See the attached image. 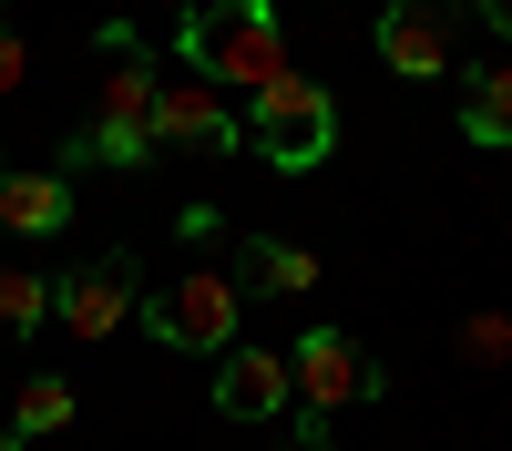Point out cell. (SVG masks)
Here are the masks:
<instances>
[{
	"instance_id": "6da1fadb",
	"label": "cell",
	"mask_w": 512,
	"mask_h": 451,
	"mask_svg": "<svg viewBox=\"0 0 512 451\" xmlns=\"http://www.w3.org/2000/svg\"><path fill=\"white\" fill-rule=\"evenodd\" d=\"M175 52H185V72L195 82H216V93H267L277 72H297L287 62V21L267 11V0H195L185 11V31H175Z\"/></svg>"
},
{
	"instance_id": "7a4b0ae2",
	"label": "cell",
	"mask_w": 512,
	"mask_h": 451,
	"mask_svg": "<svg viewBox=\"0 0 512 451\" xmlns=\"http://www.w3.org/2000/svg\"><path fill=\"white\" fill-rule=\"evenodd\" d=\"M338 144V93L318 72H277L267 93L246 103V154H267L277 175H318Z\"/></svg>"
},
{
	"instance_id": "3957f363",
	"label": "cell",
	"mask_w": 512,
	"mask_h": 451,
	"mask_svg": "<svg viewBox=\"0 0 512 451\" xmlns=\"http://www.w3.org/2000/svg\"><path fill=\"white\" fill-rule=\"evenodd\" d=\"M287 380H297V410H318V421H338V410L379 400V359L349 339V328H308V339L287 349Z\"/></svg>"
},
{
	"instance_id": "277c9868",
	"label": "cell",
	"mask_w": 512,
	"mask_h": 451,
	"mask_svg": "<svg viewBox=\"0 0 512 451\" xmlns=\"http://www.w3.org/2000/svg\"><path fill=\"white\" fill-rule=\"evenodd\" d=\"M236 277H216V267H185L175 287H164V298H144V328H154V339L164 349H236Z\"/></svg>"
},
{
	"instance_id": "5b68a950",
	"label": "cell",
	"mask_w": 512,
	"mask_h": 451,
	"mask_svg": "<svg viewBox=\"0 0 512 451\" xmlns=\"http://www.w3.org/2000/svg\"><path fill=\"white\" fill-rule=\"evenodd\" d=\"M52 318L72 339H113L123 318H144V287H134V257L103 246V257H82L72 277H52Z\"/></svg>"
},
{
	"instance_id": "8992f818",
	"label": "cell",
	"mask_w": 512,
	"mask_h": 451,
	"mask_svg": "<svg viewBox=\"0 0 512 451\" xmlns=\"http://www.w3.org/2000/svg\"><path fill=\"white\" fill-rule=\"evenodd\" d=\"M154 144H175V154H246V113L216 93V82L164 72V93H154Z\"/></svg>"
},
{
	"instance_id": "52a82bcc",
	"label": "cell",
	"mask_w": 512,
	"mask_h": 451,
	"mask_svg": "<svg viewBox=\"0 0 512 451\" xmlns=\"http://www.w3.org/2000/svg\"><path fill=\"white\" fill-rule=\"evenodd\" d=\"M216 410H226V421H287V410H297L287 349H256V339H236V349L216 359Z\"/></svg>"
},
{
	"instance_id": "ba28073f",
	"label": "cell",
	"mask_w": 512,
	"mask_h": 451,
	"mask_svg": "<svg viewBox=\"0 0 512 451\" xmlns=\"http://www.w3.org/2000/svg\"><path fill=\"white\" fill-rule=\"evenodd\" d=\"M451 31H461V21L431 11V0H390L369 41H379V62H390L400 82H441V72H451Z\"/></svg>"
},
{
	"instance_id": "9c48e42d",
	"label": "cell",
	"mask_w": 512,
	"mask_h": 451,
	"mask_svg": "<svg viewBox=\"0 0 512 451\" xmlns=\"http://www.w3.org/2000/svg\"><path fill=\"white\" fill-rule=\"evenodd\" d=\"M0 226L11 236H62L72 226V175H52V164H41V175H0Z\"/></svg>"
},
{
	"instance_id": "30bf717a",
	"label": "cell",
	"mask_w": 512,
	"mask_h": 451,
	"mask_svg": "<svg viewBox=\"0 0 512 451\" xmlns=\"http://www.w3.org/2000/svg\"><path fill=\"white\" fill-rule=\"evenodd\" d=\"M461 134L482 154H512V62H472L461 72Z\"/></svg>"
},
{
	"instance_id": "8fae6325",
	"label": "cell",
	"mask_w": 512,
	"mask_h": 451,
	"mask_svg": "<svg viewBox=\"0 0 512 451\" xmlns=\"http://www.w3.org/2000/svg\"><path fill=\"white\" fill-rule=\"evenodd\" d=\"M236 287L308 298V287H318V257H308V246H287V236H246V246H236Z\"/></svg>"
},
{
	"instance_id": "7c38bea8",
	"label": "cell",
	"mask_w": 512,
	"mask_h": 451,
	"mask_svg": "<svg viewBox=\"0 0 512 451\" xmlns=\"http://www.w3.org/2000/svg\"><path fill=\"white\" fill-rule=\"evenodd\" d=\"M72 421V380L62 369H21V390H11V441H41V431H62Z\"/></svg>"
},
{
	"instance_id": "4fadbf2b",
	"label": "cell",
	"mask_w": 512,
	"mask_h": 451,
	"mask_svg": "<svg viewBox=\"0 0 512 451\" xmlns=\"http://www.w3.org/2000/svg\"><path fill=\"white\" fill-rule=\"evenodd\" d=\"M52 318V277H31L21 257H0V339H31Z\"/></svg>"
},
{
	"instance_id": "5bb4252c",
	"label": "cell",
	"mask_w": 512,
	"mask_h": 451,
	"mask_svg": "<svg viewBox=\"0 0 512 451\" xmlns=\"http://www.w3.org/2000/svg\"><path fill=\"white\" fill-rule=\"evenodd\" d=\"M21 72H31V41H21L11 11H0V93H21Z\"/></svg>"
},
{
	"instance_id": "9a60e30c",
	"label": "cell",
	"mask_w": 512,
	"mask_h": 451,
	"mask_svg": "<svg viewBox=\"0 0 512 451\" xmlns=\"http://www.w3.org/2000/svg\"><path fill=\"white\" fill-rule=\"evenodd\" d=\"M287 451H328V421H318V410H287Z\"/></svg>"
},
{
	"instance_id": "2e32d148",
	"label": "cell",
	"mask_w": 512,
	"mask_h": 451,
	"mask_svg": "<svg viewBox=\"0 0 512 451\" xmlns=\"http://www.w3.org/2000/svg\"><path fill=\"white\" fill-rule=\"evenodd\" d=\"M482 21H492V41H512V0H492V11H482Z\"/></svg>"
},
{
	"instance_id": "e0dca14e",
	"label": "cell",
	"mask_w": 512,
	"mask_h": 451,
	"mask_svg": "<svg viewBox=\"0 0 512 451\" xmlns=\"http://www.w3.org/2000/svg\"><path fill=\"white\" fill-rule=\"evenodd\" d=\"M0 451H21V441H11V421H0Z\"/></svg>"
},
{
	"instance_id": "ac0fdd59",
	"label": "cell",
	"mask_w": 512,
	"mask_h": 451,
	"mask_svg": "<svg viewBox=\"0 0 512 451\" xmlns=\"http://www.w3.org/2000/svg\"><path fill=\"white\" fill-rule=\"evenodd\" d=\"M0 175H11V164H0Z\"/></svg>"
}]
</instances>
